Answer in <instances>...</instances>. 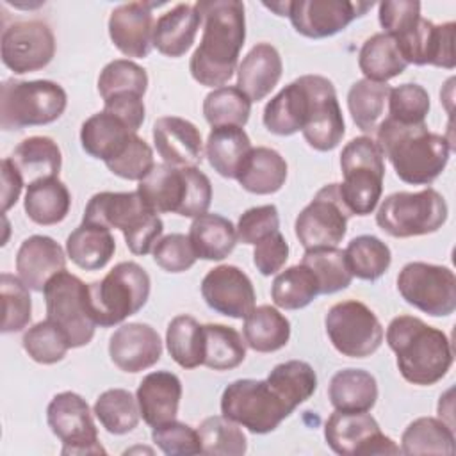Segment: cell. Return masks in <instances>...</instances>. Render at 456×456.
<instances>
[{"label": "cell", "mask_w": 456, "mask_h": 456, "mask_svg": "<svg viewBox=\"0 0 456 456\" xmlns=\"http://www.w3.org/2000/svg\"><path fill=\"white\" fill-rule=\"evenodd\" d=\"M25 212L36 224L50 226L66 219L71 207V194L59 176L41 178L27 185Z\"/></svg>", "instance_id": "d6a6232c"}, {"label": "cell", "mask_w": 456, "mask_h": 456, "mask_svg": "<svg viewBox=\"0 0 456 456\" xmlns=\"http://www.w3.org/2000/svg\"><path fill=\"white\" fill-rule=\"evenodd\" d=\"M169 356L183 369L203 365V324L191 315H176L166 330Z\"/></svg>", "instance_id": "7dc6e473"}, {"label": "cell", "mask_w": 456, "mask_h": 456, "mask_svg": "<svg viewBox=\"0 0 456 456\" xmlns=\"http://www.w3.org/2000/svg\"><path fill=\"white\" fill-rule=\"evenodd\" d=\"M151 440L167 456H189L201 452L198 431L176 419L151 428Z\"/></svg>", "instance_id": "6f0895ef"}, {"label": "cell", "mask_w": 456, "mask_h": 456, "mask_svg": "<svg viewBox=\"0 0 456 456\" xmlns=\"http://www.w3.org/2000/svg\"><path fill=\"white\" fill-rule=\"evenodd\" d=\"M107 169L125 180H142L155 166L151 146L137 134L132 137L128 146L112 160L105 162Z\"/></svg>", "instance_id": "9f6ffc18"}, {"label": "cell", "mask_w": 456, "mask_h": 456, "mask_svg": "<svg viewBox=\"0 0 456 456\" xmlns=\"http://www.w3.org/2000/svg\"><path fill=\"white\" fill-rule=\"evenodd\" d=\"M84 223L121 230L126 248L134 255H148L162 237L164 223L139 196L132 192H96L86 205Z\"/></svg>", "instance_id": "277c9868"}, {"label": "cell", "mask_w": 456, "mask_h": 456, "mask_svg": "<svg viewBox=\"0 0 456 456\" xmlns=\"http://www.w3.org/2000/svg\"><path fill=\"white\" fill-rule=\"evenodd\" d=\"M93 413L110 435H126L139 424L141 411L137 399L125 388L102 392L93 406Z\"/></svg>", "instance_id": "f6af8a7d"}, {"label": "cell", "mask_w": 456, "mask_h": 456, "mask_svg": "<svg viewBox=\"0 0 456 456\" xmlns=\"http://www.w3.org/2000/svg\"><path fill=\"white\" fill-rule=\"evenodd\" d=\"M2 62L16 75L43 69L55 55V37L48 23L23 20L7 25L0 41Z\"/></svg>", "instance_id": "e0dca14e"}, {"label": "cell", "mask_w": 456, "mask_h": 456, "mask_svg": "<svg viewBox=\"0 0 456 456\" xmlns=\"http://www.w3.org/2000/svg\"><path fill=\"white\" fill-rule=\"evenodd\" d=\"M103 110L118 116L134 132H137L142 126L146 116L142 96L134 93H119L109 96L107 100H103Z\"/></svg>", "instance_id": "be15d7a7"}, {"label": "cell", "mask_w": 456, "mask_h": 456, "mask_svg": "<svg viewBox=\"0 0 456 456\" xmlns=\"http://www.w3.org/2000/svg\"><path fill=\"white\" fill-rule=\"evenodd\" d=\"M319 285L314 273L303 265H290L280 271L271 285V297L278 308L299 310L308 306L319 296Z\"/></svg>", "instance_id": "ee69618b"}, {"label": "cell", "mask_w": 456, "mask_h": 456, "mask_svg": "<svg viewBox=\"0 0 456 456\" xmlns=\"http://www.w3.org/2000/svg\"><path fill=\"white\" fill-rule=\"evenodd\" d=\"M324 438L330 449L340 456L399 454L392 438L381 433L378 420L367 411L335 410L324 424Z\"/></svg>", "instance_id": "2e32d148"}, {"label": "cell", "mask_w": 456, "mask_h": 456, "mask_svg": "<svg viewBox=\"0 0 456 456\" xmlns=\"http://www.w3.org/2000/svg\"><path fill=\"white\" fill-rule=\"evenodd\" d=\"M287 258H289V244L281 232H276L267 239L260 240L258 244H255L253 264L262 276H271L281 271Z\"/></svg>", "instance_id": "6125c7cd"}, {"label": "cell", "mask_w": 456, "mask_h": 456, "mask_svg": "<svg viewBox=\"0 0 456 456\" xmlns=\"http://www.w3.org/2000/svg\"><path fill=\"white\" fill-rule=\"evenodd\" d=\"M150 289V274L137 262L116 264L102 280L89 283V310L96 326L110 328L137 314Z\"/></svg>", "instance_id": "8992f818"}, {"label": "cell", "mask_w": 456, "mask_h": 456, "mask_svg": "<svg viewBox=\"0 0 456 456\" xmlns=\"http://www.w3.org/2000/svg\"><path fill=\"white\" fill-rule=\"evenodd\" d=\"M244 342L256 353H274L289 344L290 322L271 305L255 306L242 326Z\"/></svg>", "instance_id": "d590c367"}, {"label": "cell", "mask_w": 456, "mask_h": 456, "mask_svg": "<svg viewBox=\"0 0 456 456\" xmlns=\"http://www.w3.org/2000/svg\"><path fill=\"white\" fill-rule=\"evenodd\" d=\"M221 413L255 435L274 431L292 410L265 379H235L221 395Z\"/></svg>", "instance_id": "8fae6325"}, {"label": "cell", "mask_w": 456, "mask_h": 456, "mask_svg": "<svg viewBox=\"0 0 456 456\" xmlns=\"http://www.w3.org/2000/svg\"><path fill=\"white\" fill-rule=\"evenodd\" d=\"M201 296L217 314L244 319L255 308V289L249 276L237 265H217L201 280Z\"/></svg>", "instance_id": "44dd1931"}, {"label": "cell", "mask_w": 456, "mask_h": 456, "mask_svg": "<svg viewBox=\"0 0 456 456\" xmlns=\"http://www.w3.org/2000/svg\"><path fill=\"white\" fill-rule=\"evenodd\" d=\"M25 182L32 183L41 178L59 176L62 153L57 142L46 135H32L23 139L11 155Z\"/></svg>", "instance_id": "f35d334b"}, {"label": "cell", "mask_w": 456, "mask_h": 456, "mask_svg": "<svg viewBox=\"0 0 456 456\" xmlns=\"http://www.w3.org/2000/svg\"><path fill=\"white\" fill-rule=\"evenodd\" d=\"M30 289L18 278L9 273L0 276V294L4 306L2 333H16L28 326L32 319V299Z\"/></svg>", "instance_id": "db71d44e"}, {"label": "cell", "mask_w": 456, "mask_h": 456, "mask_svg": "<svg viewBox=\"0 0 456 456\" xmlns=\"http://www.w3.org/2000/svg\"><path fill=\"white\" fill-rule=\"evenodd\" d=\"M383 32L399 37L408 32L420 18V2L415 0H385L378 11Z\"/></svg>", "instance_id": "94428289"}, {"label": "cell", "mask_w": 456, "mask_h": 456, "mask_svg": "<svg viewBox=\"0 0 456 456\" xmlns=\"http://www.w3.org/2000/svg\"><path fill=\"white\" fill-rule=\"evenodd\" d=\"M388 119L401 125L426 123V116L431 109L428 91L415 84L406 82L390 89L388 94Z\"/></svg>", "instance_id": "11a10c76"}, {"label": "cell", "mask_w": 456, "mask_h": 456, "mask_svg": "<svg viewBox=\"0 0 456 456\" xmlns=\"http://www.w3.org/2000/svg\"><path fill=\"white\" fill-rule=\"evenodd\" d=\"M372 5L374 2L363 0H294L287 16L297 34L322 39L344 30Z\"/></svg>", "instance_id": "d6986e66"}, {"label": "cell", "mask_w": 456, "mask_h": 456, "mask_svg": "<svg viewBox=\"0 0 456 456\" xmlns=\"http://www.w3.org/2000/svg\"><path fill=\"white\" fill-rule=\"evenodd\" d=\"M137 192L153 212L183 217L205 214L212 201V183L196 166L175 167L166 162L155 164L139 180Z\"/></svg>", "instance_id": "5b68a950"}, {"label": "cell", "mask_w": 456, "mask_h": 456, "mask_svg": "<svg viewBox=\"0 0 456 456\" xmlns=\"http://www.w3.org/2000/svg\"><path fill=\"white\" fill-rule=\"evenodd\" d=\"M289 5H290V2H271V4L265 2L264 4V7L274 11L278 16H287L289 14Z\"/></svg>", "instance_id": "03108f58"}, {"label": "cell", "mask_w": 456, "mask_h": 456, "mask_svg": "<svg viewBox=\"0 0 456 456\" xmlns=\"http://www.w3.org/2000/svg\"><path fill=\"white\" fill-rule=\"evenodd\" d=\"M406 66L397 41L387 32L367 37L358 52V68L367 80L387 82L399 77Z\"/></svg>", "instance_id": "74e56055"}, {"label": "cell", "mask_w": 456, "mask_h": 456, "mask_svg": "<svg viewBox=\"0 0 456 456\" xmlns=\"http://www.w3.org/2000/svg\"><path fill=\"white\" fill-rule=\"evenodd\" d=\"M198 436L203 454L214 456H242L248 449L244 431L237 422L224 415H212L198 426Z\"/></svg>", "instance_id": "f907efd6"}, {"label": "cell", "mask_w": 456, "mask_h": 456, "mask_svg": "<svg viewBox=\"0 0 456 456\" xmlns=\"http://www.w3.org/2000/svg\"><path fill=\"white\" fill-rule=\"evenodd\" d=\"M109 356L123 372L146 370L162 356L160 335L144 322L121 324L109 338Z\"/></svg>", "instance_id": "603a6c76"}, {"label": "cell", "mask_w": 456, "mask_h": 456, "mask_svg": "<svg viewBox=\"0 0 456 456\" xmlns=\"http://www.w3.org/2000/svg\"><path fill=\"white\" fill-rule=\"evenodd\" d=\"M301 264L314 273L321 294H335L351 285L353 274L344 251L337 246L305 249Z\"/></svg>", "instance_id": "c3c4849f"}, {"label": "cell", "mask_w": 456, "mask_h": 456, "mask_svg": "<svg viewBox=\"0 0 456 456\" xmlns=\"http://www.w3.org/2000/svg\"><path fill=\"white\" fill-rule=\"evenodd\" d=\"M201 16L194 4H176L160 14L153 28V48L167 57H182L194 43Z\"/></svg>", "instance_id": "f546056e"}, {"label": "cell", "mask_w": 456, "mask_h": 456, "mask_svg": "<svg viewBox=\"0 0 456 456\" xmlns=\"http://www.w3.org/2000/svg\"><path fill=\"white\" fill-rule=\"evenodd\" d=\"M251 114V100L237 86H223L210 91L203 100V116L216 126H244Z\"/></svg>", "instance_id": "681fc988"}, {"label": "cell", "mask_w": 456, "mask_h": 456, "mask_svg": "<svg viewBox=\"0 0 456 456\" xmlns=\"http://www.w3.org/2000/svg\"><path fill=\"white\" fill-rule=\"evenodd\" d=\"M324 326L331 346L349 358L370 356L383 342L379 319L365 303L356 299L335 303L324 317Z\"/></svg>", "instance_id": "7c38bea8"}, {"label": "cell", "mask_w": 456, "mask_h": 456, "mask_svg": "<svg viewBox=\"0 0 456 456\" xmlns=\"http://www.w3.org/2000/svg\"><path fill=\"white\" fill-rule=\"evenodd\" d=\"M454 32V21L435 25L431 20L420 18L408 32L394 39L397 41L399 50L408 64H431L452 69L456 66Z\"/></svg>", "instance_id": "ffe728a7"}, {"label": "cell", "mask_w": 456, "mask_h": 456, "mask_svg": "<svg viewBox=\"0 0 456 456\" xmlns=\"http://www.w3.org/2000/svg\"><path fill=\"white\" fill-rule=\"evenodd\" d=\"M265 381L292 411L308 401L317 390V374L314 367L303 360L278 363Z\"/></svg>", "instance_id": "ab89813d"}, {"label": "cell", "mask_w": 456, "mask_h": 456, "mask_svg": "<svg viewBox=\"0 0 456 456\" xmlns=\"http://www.w3.org/2000/svg\"><path fill=\"white\" fill-rule=\"evenodd\" d=\"M447 216L445 198L433 187H426L419 192L388 194L376 212V224L392 237L408 239L438 232Z\"/></svg>", "instance_id": "9c48e42d"}, {"label": "cell", "mask_w": 456, "mask_h": 456, "mask_svg": "<svg viewBox=\"0 0 456 456\" xmlns=\"http://www.w3.org/2000/svg\"><path fill=\"white\" fill-rule=\"evenodd\" d=\"M387 344L395 353L401 376L419 387L438 383L454 360L449 337L413 315H397L390 321Z\"/></svg>", "instance_id": "3957f363"}, {"label": "cell", "mask_w": 456, "mask_h": 456, "mask_svg": "<svg viewBox=\"0 0 456 456\" xmlns=\"http://www.w3.org/2000/svg\"><path fill=\"white\" fill-rule=\"evenodd\" d=\"M344 255L351 274L365 281H376L392 264L390 248L376 235H358L351 239Z\"/></svg>", "instance_id": "bcb514c9"}, {"label": "cell", "mask_w": 456, "mask_h": 456, "mask_svg": "<svg viewBox=\"0 0 456 456\" xmlns=\"http://www.w3.org/2000/svg\"><path fill=\"white\" fill-rule=\"evenodd\" d=\"M283 62L271 43H256L237 66V87L253 102L264 100L280 82Z\"/></svg>", "instance_id": "83f0119b"}, {"label": "cell", "mask_w": 456, "mask_h": 456, "mask_svg": "<svg viewBox=\"0 0 456 456\" xmlns=\"http://www.w3.org/2000/svg\"><path fill=\"white\" fill-rule=\"evenodd\" d=\"M251 148V141L242 126H216L207 137L205 155L214 171L223 178H237Z\"/></svg>", "instance_id": "8d00e7d4"}, {"label": "cell", "mask_w": 456, "mask_h": 456, "mask_svg": "<svg viewBox=\"0 0 456 456\" xmlns=\"http://www.w3.org/2000/svg\"><path fill=\"white\" fill-rule=\"evenodd\" d=\"M148 89V73L130 59H114L103 66L98 77V93L103 100L119 93L144 96Z\"/></svg>", "instance_id": "816d5d0a"}, {"label": "cell", "mask_w": 456, "mask_h": 456, "mask_svg": "<svg viewBox=\"0 0 456 456\" xmlns=\"http://www.w3.org/2000/svg\"><path fill=\"white\" fill-rule=\"evenodd\" d=\"M201 41L189 61L192 78L207 87H223L239 62L246 39L244 4L239 0H198Z\"/></svg>", "instance_id": "6da1fadb"}, {"label": "cell", "mask_w": 456, "mask_h": 456, "mask_svg": "<svg viewBox=\"0 0 456 456\" xmlns=\"http://www.w3.org/2000/svg\"><path fill=\"white\" fill-rule=\"evenodd\" d=\"M159 4L128 2L112 9L109 36L114 46L126 57L144 59L153 48V7Z\"/></svg>", "instance_id": "7402d4cb"}, {"label": "cell", "mask_w": 456, "mask_h": 456, "mask_svg": "<svg viewBox=\"0 0 456 456\" xmlns=\"http://www.w3.org/2000/svg\"><path fill=\"white\" fill-rule=\"evenodd\" d=\"M43 296L46 319L66 335L69 346H87L96 330V322L89 310V285L64 269L48 280Z\"/></svg>", "instance_id": "30bf717a"}, {"label": "cell", "mask_w": 456, "mask_h": 456, "mask_svg": "<svg viewBox=\"0 0 456 456\" xmlns=\"http://www.w3.org/2000/svg\"><path fill=\"white\" fill-rule=\"evenodd\" d=\"M66 269V253L48 235L27 237L16 253L18 278L36 292H43L48 280Z\"/></svg>", "instance_id": "d4e9b609"}, {"label": "cell", "mask_w": 456, "mask_h": 456, "mask_svg": "<svg viewBox=\"0 0 456 456\" xmlns=\"http://www.w3.org/2000/svg\"><path fill=\"white\" fill-rule=\"evenodd\" d=\"M46 422L62 442L61 454H105L93 413L82 395L69 390L53 395L46 408Z\"/></svg>", "instance_id": "9a60e30c"}, {"label": "cell", "mask_w": 456, "mask_h": 456, "mask_svg": "<svg viewBox=\"0 0 456 456\" xmlns=\"http://www.w3.org/2000/svg\"><path fill=\"white\" fill-rule=\"evenodd\" d=\"M390 86L387 82L374 80H356L347 93V109L354 121V125L365 132H376L379 119L385 112V105L388 102Z\"/></svg>", "instance_id": "7bdbcfd3"}, {"label": "cell", "mask_w": 456, "mask_h": 456, "mask_svg": "<svg viewBox=\"0 0 456 456\" xmlns=\"http://www.w3.org/2000/svg\"><path fill=\"white\" fill-rule=\"evenodd\" d=\"M340 196L353 216H369L381 200L385 157L369 135L351 139L340 153Z\"/></svg>", "instance_id": "52a82bcc"}, {"label": "cell", "mask_w": 456, "mask_h": 456, "mask_svg": "<svg viewBox=\"0 0 456 456\" xmlns=\"http://www.w3.org/2000/svg\"><path fill=\"white\" fill-rule=\"evenodd\" d=\"M328 399L340 411H369L378 401V381L363 369H342L330 381Z\"/></svg>", "instance_id": "e575fe53"}, {"label": "cell", "mask_w": 456, "mask_h": 456, "mask_svg": "<svg viewBox=\"0 0 456 456\" xmlns=\"http://www.w3.org/2000/svg\"><path fill=\"white\" fill-rule=\"evenodd\" d=\"M403 454H454V431L436 417H419L401 436Z\"/></svg>", "instance_id": "60d3db41"}, {"label": "cell", "mask_w": 456, "mask_h": 456, "mask_svg": "<svg viewBox=\"0 0 456 456\" xmlns=\"http://www.w3.org/2000/svg\"><path fill=\"white\" fill-rule=\"evenodd\" d=\"M376 142L404 183L429 185L445 169L454 144L426 123L401 125L385 118L376 128Z\"/></svg>", "instance_id": "7a4b0ae2"}, {"label": "cell", "mask_w": 456, "mask_h": 456, "mask_svg": "<svg viewBox=\"0 0 456 456\" xmlns=\"http://www.w3.org/2000/svg\"><path fill=\"white\" fill-rule=\"evenodd\" d=\"M116 240L109 228L80 223L66 239V255L84 271H98L114 256Z\"/></svg>", "instance_id": "1f68e13d"}, {"label": "cell", "mask_w": 456, "mask_h": 456, "mask_svg": "<svg viewBox=\"0 0 456 456\" xmlns=\"http://www.w3.org/2000/svg\"><path fill=\"white\" fill-rule=\"evenodd\" d=\"M135 134L118 116L100 110L82 123L80 144L87 155L109 162L128 146Z\"/></svg>", "instance_id": "f1b7e54d"}, {"label": "cell", "mask_w": 456, "mask_h": 456, "mask_svg": "<svg viewBox=\"0 0 456 456\" xmlns=\"http://www.w3.org/2000/svg\"><path fill=\"white\" fill-rule=\"evenodd\" d=\"M189 240L198 258L223 260L237 244V230L233 223L221 214H201L189 226Z\"/></svg>", "instance_id": "836d02e7"}, {"label": "cell", "mask_w": 456, "mask_h": 456, "mask_svg": "<svg viewBox=\"0 0 456 456\" xmlns=\"http://www.w3.org/2000/svg\"><path fill=\"white\" fill-rule=\"evenodd\" d=\"M237 240L242 244H258L269 235L280 232V216L274 205H260L248 208L237 221Z\"/></svg>", "instance_id": "680465c9"}, {"label": "cell", "mask_w": 456, "mask_h": 456, "mask_svg": "<svg viewBox=\"0 0 456 456\" xmlns=\"http://www.w3.org/2000/svg\"><path fill=\"white\" fill-rule=\"evenodd\" d=\"M153 142L162 160L175 167L198 166L203 160L201 132L178 116H162L153 123Z\"/></svg>", "instance_id": "cb8c5ba5"}, {"label": "cell", "mask_w": 456, "mask_h": 456, "mask_svg": "<svg viewBox=\"0 0 456 456\" xmlns=\"http://www.w3.org/2000/svg\"><path fill=\"white\" fill-rule=\"evenodd\" d=\"M310 107V91L306 77L287 84L276 96H273L262 114L264 126L276 135H292L303 130Z\"/></svg>", "instance_id": "4316f807"}, {"label": "cell", "mask_w": 456, "mask_h": 456, "mask_svg": "<svg viewBox=\"0 0 456 456\" xmlns=\"http://www.w3.org/2000/svg\"><path fill=\"white\" fill-rule=\"evenodd\" d=\"M397 290L413 308L447 317L456 310V276L445 265L410 262L397 274Z\"/></svg>", "instance_id": "4fadbf2b"}, {"label": "cell", "mask_w": 456, "mask_h": 456, "mask_svg": "<svg viewBox=\"0 0 456 456\" xmlns=\"http://www.w3.org/2000/svg\"><path fill=\"white\" fill-rule=\"evenodd\" d=\"M287 173V162L276 150L256 146L249 150L235 180L244 191L264 196L278 192L285 185Z\"/></svg>", "instance_id": "4dcf8cb0"}, {"label": "cell", "mask_w": 456, "mask_h": 456, "mask_svg": "<svg viewBox=\"0 0 456 456\" xmlns=\"http://www.w3.org/2000/svg\"><path fill=\"white\" fill-rule=\"evenodd\" d=\"M151 251L155 264L167 273H183L198 260L189 237L183 233H169L160 237Z\"/></svg>", "instance_id": "91938a15"}, {"label": "cell", "mask_w": 456, "mask_h": 456, "mask_svg": "<svg viewBox=\"0 0 456 456\" xmlns=\"http://www.w3.org/2000/svg\"><path fill=\"white\" fill-rule=\"evenodd\" d=\"M306 84L310 91V107L301 134L310 148L330 151L340 144L346 134L335 86L322 75H306Z\"/></svg>", "instance_id": "ac0fdd59"}, {"label": "cell", "mask_w": 456, "mask_h": 456, "mask_svg": "<svg viewBox=\"0 0 456 456\" xmlns=\"http://www.w3.org/2000/svg\"><path fill=\"white\" fill-rule=\"evenodd\" d=\"M23 176L11 157L2 160V210L7 212L12 205H16L21 189H23Z\"/></svg>", "instance_id": "e7e4bbea"}, {"label": "cell", "mask_w": 456, "mask_h": 456, "mask_svg": "<svg viewBox=\"0 0 456 456\" xmlns=\"http://www.w3.org/2000/svg\"><path fill=\"white\" fill-rule=\"evenodd\" d=\"M246 358L240 333L226 324H203V365L214 370H230Z\"/></svg>", "instance_id": "b9f144b4"}, {"label": "cell", "mask_w": 456, "mask_h": 456, "mask_svg": "<svg viewBox=\"0 0 456 456\" xmlns=\"http://www.w3.org/2000/svg\"><path fill=\"white\" fill-rule=\"evenodd\" d=\"M351 216L340 196L338 183H328L297 214L294 232L305 249L333 248L346 237Z\"/></svg>", "instance_id": "5bb4252c"}, {"label": "cell", "mask_w": 456, "mask_h": 456, "mask_svg": "<svg viewBox=\"0 0 456 456\" xmlns=\"http://www.w3.org/2000/svg\"><path fill=\"white\" fill-rule=\"evenodd\" d=\"M68 105V94L52 80H14L0 86V126L21 130L57 121Z\"/></svg>", "instance_id": "ba28073f"}, {"label": "cell", "mask_w": 456, "mask_h": 456, "mask_svg": "<svg viewBox=\"0 0 456 456\" xmlns=\"http://www.w3.org/2000/svg\"><path fill=\"white\" fill-rule=\"evenodd\" d=\"M135 399L141 417L150 428L166 424L176 419L182 399V381L169 370L150 372L139 383Z\"/></svg>", "instance_id": "484cf974"}, {"label": "cell", "mask_w": 456, "mask_h": 456, "mask_svg": "<svg viewBox=\"0 0 456 456\" xmlns=\"http://www.w3.org/2000/svg\"><path fill=\"white\" fill-rule=\"evenodd\" d=\"M21 344L27 354L34 362L43 365H52L61 362L66 356L68 349L71 347L66 335L48 319L30 326L25 331Z\"/></svg>", "instance_id": "f5cc1de1"}]
</instances>
